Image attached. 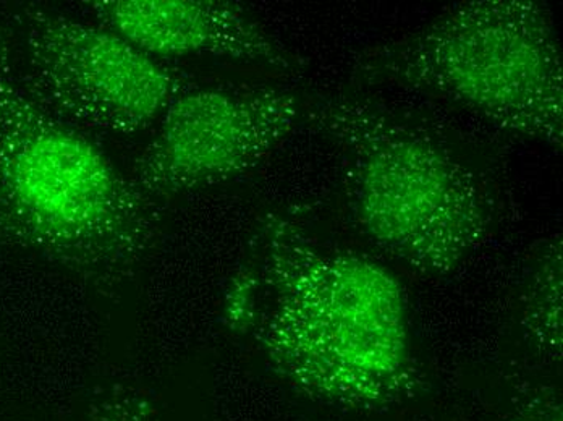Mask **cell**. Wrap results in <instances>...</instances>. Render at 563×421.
I'll return each instance as SVG.
<instances>
[{
  "label": "cell",
  "instance_id": "1",
  "mask_svg": "<svg viewBox=\"0 0 563 421\" xmlns=\"http://www.w3.org/2000/svg\"><path fill=\"white\" fill-rule=\"evenodd\" d=\"M295 391L343 409H386L418 385L404 289L367 256L329 248L290 219L269 214L225 301Z\"/></svg>",
  "mask_w": 563,
  "mask_h": 421
},
{
  "label": "cell",
  "instance_id": "2",
  "mask_svg": "<svg viewBox=\"0 0 563 421\" xmlns=\"http://www.w3.org/2000/svg\"><path fill=\"white\" fill-rule=\"evenodd\" d=\"M0 56V245L26 250L101 292L135 276L161 210L74 126L41 108Z\"/></svg>",
  "mask_w": 563,
  "mask_h": 421
},
{
  "label": "cell",
  "instance_id": "3",
  "mask_svg": "<svg viewBox=\"0 0 563 421\" xmlns=\"http://www.w3.org/2000/svg\"><path fill=\"white\" fill-rule=\"evenodd\" d=\"M308 114L339 149L356 222L387 255L424 276H448L486 241L489 187L438 136L349 96L321 99Z\"/></svg>",
  "mask_w": 563,
  "mask_h": 421
},
{
  "label": "cell",
  "instance_id": "4",
  "mask_svg": "<svg viewBox=\"0 0 563 421\" xmlns=\"http://www.w3.org/2000/svg\"><path fill=\"white\" fill-rule=\"evenodd\" d=\"M355 75L448 99L499 129L562 148V53L536 0L459 3L360 57Z\"/></svg>",
  "mask_w": 563,
  "mask_h": 421
},
{
  "label": "cell",
  "instance_id": "5",
  "mask_svg": "<svg viewBox=\"0 0 563 421\" xmlns=\"http://www.w3.org/2000/svg\"><path fill=\"white\" fill-rule=\"evenodd\" d=\"M20 87L62 122L133 135L188 90L187 77L104 26L26 9Z\"/></svg>",
  "mask_w": 563,
  "mask_h": 421
},
{
  "label": "cell",
  "instance_id": "6",
  "mask_svg": "<svg viewBox=\"0 0 563 421\" xmlns=\"http://www.w3.org/2000/svg\"><path fill=\"white\" fill-rule=\"evenodd\" d=\"M297 96L277 90H187L163 114L133 184L151 201L236 179L288 139Z\"/></svg>",
  "mask_w": 563,
  "mask_h": 421
},
{
  "label": "cell",
  "instance_id": "7",
  "mask_svg": "<svg viewBox=\"0 0 563 421\" xmlns=\"http://www.w3.org/2000/svg\"><path fill=\"white\" fill-rule=\"evenodd\" d=\"M99 25L154 59L212 56L291 70L295 57L236 3L219 0H91Z\"/></svg>",
  "mask_w": 563,
  "mask_h": 421
},
{
  "label": "cell",
  "instance_id": "8",
  "mask_svg": "<svg viewBox=\"0 0 563 421\" xmlns=\"http://www.w3.org/2000/svg\"><path fill=\"white\" fill-rule=\"evenodd\" d=\"M520 297V326L539 357L562 361V239H552L534 259Z\"/></svg>",
  "mask_w": 563,
  "mask_h": 421
},
{
  "label": "cell",
  "instance_id": "9",
  "mask_svg": "<svg viewBox=\"0 0 563 421\" xmlns=\"http://www.w3.org/2000/svg\"><path fill=\"white\" fill-rule=\"evenodd\" d=\"M85 421H161L153 403L136 392L106 396L91 407Z\"/></svg>",
  "mask_w": 563,
  "mask_h": 421
},
{
  "label": "cell",
  "instance_id": "10",
  "mask_svg": "<svg viewBox=\"0 0 563 421\" xmlns=\"http://www.w3.org/2000/svg\"><path fill=\"white\" fill-rule=\"evenodd\" d=\"M511 421H563L561 397L548 389H531L518 399Z\"/></svg>",
  "mask_w": 563,
  "mask_h": 421
}]
</instances>
